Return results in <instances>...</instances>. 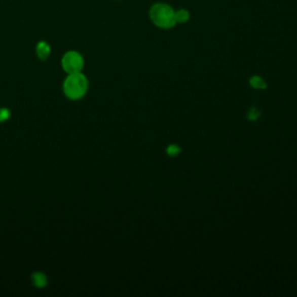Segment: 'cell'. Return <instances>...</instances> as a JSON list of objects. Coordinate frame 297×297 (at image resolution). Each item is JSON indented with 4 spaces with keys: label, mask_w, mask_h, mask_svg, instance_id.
Here are the masks:
<instances>
[{
    "label": "cell",
    "mask_w": 297,
    "mask_h": 297,
    "mask_svg": "<svg viewBox=\"0 0 297 297\" xmlns=\"http://www.w3.org/2000/svg\"><path fill=\"white\" fill-rule=\"evenodd\" d=\"M88 88V82L84 75L72 73L67 76L63 85L64 93L69 99L78 100L86 94Z\"/></svg>",
    "instance_id": "cell-1"
},
{
    "label": "cell",
    "mask_w": 297,
    "mask_h": 297,
    "mask_svg": "<svg viewBox=\"0 0 297 297\" xmlns=\"http://www.w3.org/2000/svg\"><path fill=\"white\" fill-rule=\"evenodd\" d=\"M150 18L156 26L164 29L172 28L176 23L175 12L168 5L157 4L150 11Z\"/></svg>",
    "instance_id": "cell-2"
},
{
    "label": "cell",
    "mask_w": 297,
    "mask_h": 297,
    "mask_svg": "<svg viewBox=\"0 0 297 297\" xmlns=\"http://www.w3.org/2000/svg\"><path fill=\"white\" fill-rule=\"evenodd\" d=\"M62 66L69 75L78 73L84 67V59L77 51H69L63 56Z\"/></svg>",
    "instance_id": "cell-3"
},
{
    "label": "cell",
    "mask_w": 297,
    "mask_h": 297,
    "mask_svg": "<svg viewBox=\"0 0 297 297\" xmlns=\"http://www.w3.org/2000/svg\"><path fill=\"white\" fill-rule=\"evenodd\" d=\"M36 54H38L39 58L42 59V61H46V59L49 57L50 55V47L47 42H40L36 47Z\"/></svg>",
    "instance_id": "cell-4"
},
{
    "label": "cell",
    "mask_w": 297,
    "mask_h": 297,
    "mask_svg": "<svg viewBox=\"0 0 297 297\" xmlns=\"http://www.w3.org/2000/svg\"><path fill=\"white\" fill-rule=\"evenodd\" d=\"M31 281H33L34 286L36 288H44L47 286V283H48L47 276L44 275L43 273H41V272L33 273V275H31Z\"/></svg>",
    "instance_id": "cell-5"
},
{
    "label": "cell",
    "mask_w": 297,
    "mask_h": 297,
    "mask_svg": "<svg viewBox=\"0 0 297 297\" xmlns=\"http://www.w3.org/2000/svg\"><path fill=\"white\" fill-rule=\"evenodd\" d=\"M250 84L252 87L258 88V90H263V88L266 87V83L260 77H252L250 80Z\"/></svg>",
    "instance_id": "cell-6"
},
{
    "label": "cell",
    "mask_w": 297,
    "mask_h": 297,
    "mask_svg": "<svg viewBox=\"0 0 297 297\" xmlns=\"http://www.w3.org/2000/svg\"><path fill=\"white\" fill-rule=\"evenodd\" d=\"M175 19H176V23L178 22H186L188 19H190V14L186 10H180L178 12H175Z\"/></svg>",
    "instance_id": "cell-7"
},
{
    "label": "cell",
    "mask_w": 297,
    "mask_h": 297,
    "mask_svg": "<svg viewBox=\"0 0 297 297\" xmlns=\"http://www.w3.org/2000/svg\"><path fill=\"white\" fill-rule=\"evenodd\" d=\"M167 154L168 156H171V157H175L176 155L180 154V147L176 146V145H170L167 147Z\"/></svg>",
    "instance_id": "cell-8"
},
{
    "label": "cell",
    "mask_w": 297,
    "mask_h": 297,
    "mask_svg": "<svg viewBox=\"0 0 297 297\" xmlns=\"http://www.w3.org/2000/svg\"><path fill=\"white\" fill-rule=\"evenodd\" d=\"M10 110L6 108H0V122H5L10 118Z\"/></svg>",
    "instance_id": "cell-9"
},
{
    "label": "cell",
    "mask_w": 297,
    "mask_h": 297,
    "mask_svg": "<svg viewBox=\"0 0 297 297\" xmlns=\"http://www.w3.org/2000/svg\"><path fill=\"white\" fill-rule=\"evenodd\" d=\"M259 110L258 109H255V108H252V109L248 112V114H247V118L251 120V121H255L256 119L259 118Z\"/></svg>",
    "instance_id": "cell-10"
}]
</instances>
